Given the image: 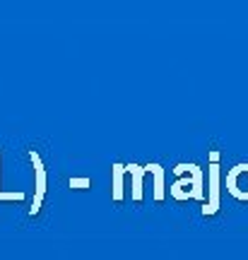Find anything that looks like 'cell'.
<instances>
[{
    "label": "cell",
    "mask_w": 248,
    "mask_h": 260,
    "mask_svg": "<svg viewBox=\"0 0 248 260\" xmlns=\"http://www.w3.org/2000/svg\"><path fill=\"white\" fill-rule=\"evenodd\" d=\"M29 159L34 164V174H37V193H34V203L29 207V217H37L41 212V205H44V195H46V167L41 161V154L37 149H29Z\"/></svg>",
    "instance_id": "1"
},
{
    "label": "cell",
    "mask_w": 248,
    "mask_h": 260,
    "mask_svg": "<svg viewBox=\"0 0 248 260\" xmlns=\"http://www.w3.org/2000/svg\"><path fill=\"white\" fill-rule=\"evenodd\" d=\"M210 200L202 207V214L210 217L220 210V152L212 149L210 152Z\"/></svg>",
    "instance_id": "2"
},
{
    "label": "cell",
    "mask_w": 248,
    "mask_h": 260,
    "mask_svg": "<svg viewBox=\"0 0 248 260\" xmlns=\"http://www.w3.org/2000/svg\"><path fill=\"white\" fill-rule=\"evenodd\" d=\"M188 171H191V190H188V198H195V200H202V171L195 164H188ZM181 188H185V183H174L171 186V195L174 198H178V200H183L185 198V193L181 190Z\"/></svg>",
    "instance_id": "3"
},
{
    "label": "cell",
    "mask_w": 248,
    "mask_h": 260,
    "mask_svg": "<svg viewBox=\"0 0 248 260\" xmlns=\"http://www.w3.org/2000/svg\"><path fill=\"white\" fill-rule=\"evenodd\" d=\"M126 171H128L130 178H133V200H135V203H140V200H142V176H145V174H149L147 167L128 164V167H126Z\"/></svg>",
    "instance_id": "4"
},
{
    "label": "cell",
    "mask_w": 248,
    "mask_h": 260,
    "mask_svg": "<svg viewBox=\"0 0 248 260\" xmlns=\"http://www.w3.org/2000/svg\"><path fill=\"white\" fill-rule=\"evenodd\" d=\"M147 171L154 174V200L157 203H162L166 198V190H164V169L159 167V164H147Z\"/></svg>",
    "instance_id": "5"
},
{
    "label": "cell",
    "mask_w": 248,
    "mask_h": 260,
    "mask_svg": "<svg viewBox=\"0 0 248 260\" xmlns=\"http://www.w3.org/2000/svg\"><path fill=\"white\" fill-rule=\"evenodd\" d=\"M111 174H113V200L116 203H123V174H126V167L123 164H113L111 169Z\"/></svg>",
    "instance_id": "6"
},
{
    "label": "cell",
    "mask_w": 248,
    "mask_h": 260,
    "mask_svg": "<svg viewBox=\"0 0 248 260\" xmlns=\"http://www.w3.org/2000/svg\"><path fill=\"white\" fill-rule=\"evenodd\" d=\"M70 186H77V188H89L92 186V181H89V178H73V181H70Z\"/></svg>",
    "instance_id": "7"
},
{
    "label": "cell",
    "mask_w": 248,
    "mask_h": 260,
    "mask_svg": "<svg viewBox=\"0 0 248 260\" xmlns=\"http://www.w3.org/2000/svg\"><path fill=\"white\" fill-rule=\"evenodd\" d=\"M0 200H3V193H0Z\"/></svg>",
    "instance_id": "8"
}]
</instances>
